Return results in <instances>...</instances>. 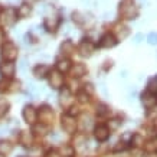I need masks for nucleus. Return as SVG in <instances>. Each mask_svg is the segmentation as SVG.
<instances>
[{
	"instance_id": "33",
	"label": "nucleus",
	"mask_w": 157,
	"mask_h": 157,
	"mask_svg": "<svg viewBox=\"0 0 157 157\" xmlns=\"http://www.w3.org/2000/svg\"><path fill=\"white\" fill-rule=\"evenodd\" d=\"M6 91H10V82L5 78V79L0 81V94H3Z\"/></svg>"
},
{
	"instance_id": "46",
	"label": "nucleus",
	"mask_w": 157,
	"mask_h": 157,
	"mask_svg": "<svg viewBox=\"0 0 157 157\" xmlns=\"http://www.w3.org/2000/svg\"><path fill=\"white\" fill-rule=\"evenodd\" d=\"M51 138H53V140H59V136H58V134H51Z\"/></svg>"
},
{
	"instance_id": "35",
	"label": "nucleus",
	"mask_w": 157,
	"mask_h": 157,
	"mask_svg": "<svg viewBox=\"0 0 157 157\" xmlns=\"http://www.w3.org/2000/svg\"><path fill=\"white\" fill-rule=\"evenodd\" d=\"M78 101H79L81 104H85V102H88V101H90V95H88V94H85V92L82 91V92H79V94H78Z\"/></svg>"
},
{
	"instance_id": "8",
	"label": "nucleus",
	"mask_w": 157,
	"mask_h": 157,
	"mask_svg": "<svg viewBox=\"0 0 157 157\" xmlns=\"http://www.w3.org/2000/svg\"><path fill=\"white\" fill-rule=\"evenodd\" d=\"M78 52L81 56H91L94 52V43L91 42L90 39H82V42L78 46Z\"/></svg>"
},
{
	"instance_id": "45",
	"label": "nucleus",
	"mask_w": 157,
	"mask_h": 157,
	"mask_svg": "<svg viewBox=\"0 0 157 157\" xmlns=\"http://www.w3.org/2000/svg\"><path fill=\"white\" fill-rule=\"evenodd\" d=\"M38 0H25V3H28V5H32V3H36Z\"/></svg>"
},
{
	"instance_id": "2",
	"label": "nucleus",
	"mask_w": 157,
	"mask_h": 157,
	"mask_svg": "<svg viewBox=\"0 0 157 157\" xmlns=\"http://www.w3.org/2000/svg\"><path fill=\"white\" fill-rule=\"evenodd\" d=\"M2 56L5 58L6 61L13 62L17 58V46L13 42H5L2 46Z\"/></svg>"
},
{
	"instance_id": "15",
	"label": "nucleus",
	"mask_w": 157,
	"mask_h": 157,
	"mask_svg": "<svg viewBox=\"0 0 157 157\" xmlns=\"http://www.w3.org/2000/svg\"><path fill=\"white\" fill-rule=\"evenodd\" d=\"M114 32H115V39L123 40V39H125L130 35V28L125 26V25H117L114 29Z\"/></svg>"
},
{
	"instance_id": "29",
	"label": "nucleus",
	"mask_w": 157,
	"mask_h": 157,
	"mask_svg": "<svg viewBox=\"0 0 157 157\" xmlns=\"http://www.w3.org/2000/svg\"><path fill=\"white\" fill-rule=\"evenodd\" d=\"M9 102L5 100V98H2L0 100V118L2 117H5L6 114H7V111H9Z\"/></svg>"
},
{
	"instance_id": "21",
	"label": "nucleus",
	"mask_w": 157,
	"mask_h": 157,
	"mask_svg": "<svg viewBox=\"0 0 157 157\" xmlns=\"http://www.w3.org/2000/svg\"><path fill=\"white\" fill-rule=\"evenodd\" d=\"M56 68H58V72L61 74H65L71 69V61L69 59H59L56 63Z\"/></svg>"
},
{
	"instance_id": "25",
	"label": "nucleus",
	"mask_w": 157,
	"mask_h": 157,
	"mask_svg": "<svg viewBox=\"0 0 157 157\" xmlns=\"http://www.w3.org/2000/svg\"><path fill=\"white\" fill-rule=\"evenodd\" d=\"M109 113H111V109H109L108 105H105V104L97 105V115H98V117H107Z\"/></svg>"
},
{
	"instance_id": "27",
	"label": "nucleus",
	"mask_w": 157,
	"mask_h": 157,
	"mask_svg": "<svg viewBox=\"0 0 157 157\" xmlns=\"http://www.w3.org/2000/svg\"><path fill=\"white\" fill-rule=\"evenodd\" d=\"M131 144H133L136 148H140V147H141V146L144 144L141 134H133V137H131Z\"/></svg>"
},
{
	"instance_id": "14",
	"label": "nucleus",
	"mask_w": 157,
	"mask_h": 157,
	"mask_svg": "<svg viewBox=\"0 0 157 157\" xmlns=\"http://www.w3.org/2000/svg\"><path fill=\"white\" fill-rule=\"evenodd\" d=\"M141 102H143V105L146 108L150 109L157 104V98L156 95H153L150 92H144V94H141Z\"/></svg>"
},
{
	"instance_id": "48",
	"label": "nucleus",
	"mask_w": 157,
	"mask_h": 157,
	"mask_svg": "<svg viewBox=\"0 0 157 157\" xmlns=\"http://www.w3.org/2000/svg\"><path fill=\"white\" fill-rule=\"evenodd\" d=\"M144 157H156V156H153V154H147V156H144Z\"/></svg>"
},
{
	"instance_id": "47",
	"label": "nucleus",
	"mask_w": 157,
	"mask_h": 157,
	"mask_svg": "<svg viewBox=\"0 0 157 157\" xmlns=\"http://www.w3.org/2000/svg\"><path fill=\"white\" fill-rule=\"evenodd\" d=\"M6 133V128L5 127H0V136H2V134H5Z\"/></svg>"
},
{
	"instance_id": "26",
	"label": "nucleus",
	"mask_w": 157,
	"mask_h": 157,
	"mask_svg": "<svg viewBox=\"0 0 157 157\" xmlns=\"http://www.w3.org/2000/svg\"><path fill=\"white\" fill-rule=\"evenodd\" d=\"M144 148H146L148 153H156L157 151V137L148 140L147 143L144 144Z\"/></svg>"
},
{
	"instance_id": "42",
	"label": "nucleus",
	"mask_w": 157,
	"mask_h": 157,
	"mask_svg": "<svg viewBox=\"0 0 157 157\" xmlns=\"http://www.w3.org/2000/svg\"><path fill=\"white\" fill-rule=\"evenodd\" d=\"M141 40H143V35L137 33V35H136V38H134V43H140Z\"/></svg>"
},
{
	"instance_id": "23",
	"label": "nucleus",
	"mask_w": 157,
	"mask_h": 157,
	"mask_svg": "<svg viewBox=\"0 0 157 157\" xmlns=\"http://www.w3.org/2000/svg\"><path fill=\"white\" fill-rule=\"evenodd\" d=\"M71 16H72V22L75 25H78V26H82V25L85 23V16H84L81 12H78V10H76V12H72Z\"/></svg>"
},
{
	"instance_id": "49",
	"label": "nucleus",
	"mask_w": 157,
	"mask_h": 157,
	"mask_svg": "<svg viewBox=\"0 0 157 157\" xmlns=\"http://www.w3.org/2000/svg\"><path fill=\"white\" fill-rule=\"evenodd\" d=\"M0 12H2V7H0Z\"/></svg>"
},
{
	"instance_id": "37",
	"label": "nucleus",
	"mask_w": 157,
	"mask_h": 157,
	"mask_svg": "<svg viewBox=\"0 0 157 157\" xmlns=\"http://www.w3.org/2000/svg\"><path fill=\"white\" fill-rule=\"evenodd\" d=\"M84 92L88 94V95H92V94H94V86L91 85V84H85V85H84Z\"/></svg>"
},
{
	"instance_id": "34",
	"label": "nucleus",
	"mask_w": 157,
	"mask_h": 157,
	"mask_svg": "<svg viewBox=\"0 0 157 157\" xmlns=\"http://www.w3.org/2000/svg\"><path fill=\"white\" fill-rule=\"evenodd\" d=\"M91 124H92V121H91V118L90 117H88V115H84V117H82V120H81V125H82V130H88L91 127Z\"/></svg>"
},
{
	"instance_id": "20",
	"label": "nucleus",
	"mask_w": 157,
	"mask_h": 157,
	"mask_svg": "<svg viewBox=\"0 0 157 157\" xmlns=\"http://www.w3.org/2000/svg\"><path fill=\"white\" fill-rule=\"evenodd\" d=\"M30 12H32V7H30V5H28V3H23V5H20L19 9L16 10V13H17V17H22V19H25V17H29Z\"/></svg>"
},
{
	"instance_id": "3",
	"label": "nucleus",
	"mask_w": 157,
	"mask_h": 157,
	"mask_svg": "<svg viewBox=\"0 0 157 157\" xmlns=\"http://www.w3.org/2000/svg\"><path fill=\"white\" fill-rule=\"evenodd\" d=\"M61 125H62V128H63V131L68 134H74L76 131V127H78L75 118L71 117V115H68V114L63 115L61 118Z\"/></svg>"
},
{
	"instance_id": "36",
	"label": "nucleus",
	"mask_w": 157,
	"mask_h": 157,
	"mask_svg": "<svg viewBox=\"0 0 157 157\" xmlns=\"http://www.w3.org/2000/svg\"><path fill=\"white\" fill-rule=\"evenodd\" d=\"M147 42L150 45H157V32H151L147 36Z\"/></svg>"
},
{
	"instance_id": "11",
	"label": "nucleus",
	"mask_w": 157,
	"mask_h": 157,
	"mask_svg": "<svg viewBox=\"0 0 157 157\" xmlns=\"http://www.w3.org/2000/svg\"><path fill=\"white\" fill-rule=\"evenodd\" d=\"M59 102L63 108H69L72 107V102H74V98L71 95V91L68 90V88H63L61 91V95H59Z\"/></svg>"
},
{
	"instance_id": "44",
	"label": "nucleus",
	"mask_w": 157,
	"mask_h": 157,
	"mask_svg": "<svg viewBox=\"0 0 157 157\" xmlns=\"http://www.w3.org/2000/svg\"><path fill=\"white\" fill-rule=\"evenodd\" d=\"M20 69H22V71H26V61H22L20 62Z\"/></svg>"
},
{
	"instance_id": "22",
	"label": "nucleus",
	"mask_w": 157,
	"mask_h": 157,
	"mask_svg": "<svg viewBox=\"0 0 157 157\" xmlns=\"http://www.w3.org/2000/svg\"><path fill=\"white\" fill-rule=\"evenodd\" d=\"M12 150H13V144L6 140H0V156H7Z\"/></svg>"
},
{
	"instance_id": "9",
	"label": "nucleus",
	"mask_w": 157,
	"mask_h": 157,
	"mask_svg": "<svg viewBox=\"0 0 157 157\" xmlns=\"http://www.w3.org/2000/svg\"><path fill=\"white\" fill-rule=\"evenodd\" d=\"M14 71H16V67L13 62L5 61L0 63V75L3 78H12L14 75Z\"/></svg>"
},
{
	"instance_id": "32",
	"label": "nucleus",
	"mask_w": 157,
	"mask_h": 157,
	"mask_svg": "<svg viewBox=\"0 0 157 157\" xmlns=\"http://www.w3.org/2000/svg\"><path fill=\"white\" fill-rule=\"evenodd\" d=\"M61 153L63 157H72L74 156V148H72L71 146H63V147L61 148Z\"/></svg>"
},
{
	"instance_id": "10",
	"label": "nucleus",
	"mask_w": 157,
	"mask_h": 157,
	"mask_svg": "<svg viewBox=\"0 0 157 157\" xmlns=\"http://www.w3.org/2000/svg\"><path fill=\"white\" fill-rule=\"evenodd\" d=\"M23 120L26 121L28 124H33L35 121H36V118H38V111L32 107V105H26L23 108Z\"/></svg>"
},
{
	"instance_id": "43",
	"label": "nucleus",
	"mask_w": 157,
	"mask_h": 157,
	"mask_svg": "<svg viewBox=\"0 0 157 157\" xmlns=\"http://www.w3.org/2000/svg\"><path fill=\"white\" fill-rule=\"evenodd\" d=\"M46 157H59V156H58V153H56V151H53V150H52V151H48Z\"/></svg>"
},
{
	"instance_id": "4",
	"label": "nucleus",
	"mask_w": 157,
	"mask_h": 157,
	"mask_svg": "<svg viewBox=\"0 0 157 157\" xmlns=\"http://www.w3.org/2000/svg\"><path fill=\"white\" fill-rule=\"evenodd\" d=\"M62 19L59 14H53V16H46L45 20H43V28L46 29L48 32H55L58 28H59V25H61Z\"/></svg>"
},
{
	"instance_id": "5",
	"label": "nucleus",
	"mask_w": 157,
	"mask_h": 157,
	"mask_svg": "<svg viewBox=\"0 0 157 157\" xmlns=\"http://www.w3.org/2000/svg\"><path fill=\"white\" fill-rule=\"evenodd\" d=\"M38 117L40 120V124H45V125H48V124L52 123L53 120V111L51 107L48 105H43L39 108V113H38Z\"/></svg>"
},
{
	"instance_id": "41",
	"label": "nucleus",
	"mask_w": 157,
	"mask_h": 157,
	"mask_svg": "<svg viewBox=\"0 0 157 157\" xmlns=\"http://www.w3.org/2000/svg\"><path fill=\"white\" fill-rule=\"evenodd\" d=\"M5 42H6V35L3 32V29H0V46H3Z\"/></svg>"
},
{
	"instance_id": "12",
	"label": "nucleus",
	"mask_w": 157,
	"mask_h": 157,
	"mask_svg": "<svg viewBox=\"0 0 157 157\" xmlns=\"http://www.w3.org/2000/svg\"><path fill=\"white\" fill-rule=\"evenodd\" d=\"M94 134H95V138L98 140V141H107L109 137V130L107 125H102V124H100V125H97L95 130H94Z\"/></svg>"
},
{
	"instance_id": "16",
	"label": "nucleus",
	"mask_w": 157,
	"mask_h": 157,
	"mask_svg": "<svg viewBox=\"0 0 157 157\" xmlns=\"http://www.w3.org/2000/svg\"><path fill=\"white\" fill-rule=\"evenodd\" d=\"M49 72H51L49 67L48 65H43V63L36 65V67L33 68V75H35V78H38V79H42L45 76H48Z\"/></svg>"
},
{
	"instance_id": "40",
	"label": "nucleus",
	"mask_w": 157,
	"mask_h": 157,
	"mask_svg": "<svg viewBox=\"0 0 157 157\" xmlns=\"http://www.w3.org/2000/svg\"><path fill=\"white\" fill-rule=\"evenodd\" d=\"M78 113H79V111H78V108H76V107H69V113H68V115L74 117V115H76Z\"/></svg>"
},
{
	"instance_id": "13",
	"label": "nucleus",
	"mask_w": 157,
	"mask_h": 157,
	"mask_svg": "<svg viewBox=\"0 0 157 157\" xmlns=\"http://www.w3.org/2000/svg\"><path fill=\"white\" fill-rule=\"evenodd\" d=\"M115 43H117V39H115V36L113 33H105L100 39V46L105 49H109V48H113V46H115Z\"/></svg>"
},
{
	"instance_id": "38",
	"label": "nucleus",
	"mask_w": 157,
	"mask_h": 157,
	"mask_svg": "<svg viewBox=\"0 0 157 157\" xmlns=\"http://www.w3.org/2000/svg\"><path fill=\"white\" fill-rule=\"evenodd\" d=\"M124 148H125V143L124 141H121V143H117V146H114V153H118V151H123Z\"/></svg>"
},
{
	"instance_id": "24",
	"label": "nucleus",
	"mask_w": 157,
	"mask_h": 157,
	"mask_svg": "<svg viewBox=\"0 0 157 157\" xmlns=\"http://www.w3.org/2000/svg\"><path fill=\"white\" fill-rule=\"evenodd\" d=\"M147 92L153 94V95H157V75L150 78L147 82Z\"/></svg>"
},
{
	"instance_id": "18",
	"label": "nucleus",
	"mask_w": 157,
	"mask_h": 157,
	"mask_svg": "<svg viewBox=\"0 0 157 157\" xmlns=\"http://www.w3.org/2000/svg\"><path fill=\"white\" fill-rule=\"evenodd\" d=\"M71 74L74 78H81V76H84L86 74V67L82 63V62H76L75 65L72 67Z\"/></svg>"
},
{
	"instance_id": "39",
	"label": "nucleus",
	"mask_w": 157,
	"mask_h": 157,
	"mask_svg": "<svg viewBox=\"0 0 157 157\" xmlns=\"http://www.w3.org/2000/svg\"><path fill=\"white\" fill-rule=\"evenodd\" d=\"M111 68H113V61H105L102 69H104V71H108V69H111Z\"/></svg>"
},
{
	"instance_id": "7",
	"label": "nucleus",
	"mask_w": 157,
	"mask_h": 157,
	"mask_svg": "<svg viewBox=\"0 0 157 157\" xmlns=\"http://www.w3.org/2000/svg\"><path fill=\"white\" fill-rule=\"evenodd\" d=\"M17 20V13L13 7H7V9L3 12V16H2V22L6 25V26H13Z\"/></svg>"
},
{
	"instance_id": "28",
	"label": "nucleus",
	"mask_w": 157,
	"mask_h": 157,
	"mask_svg": "<svg viewBox=\"0 0 157 157\" xmlns=\"http://www.w3.org/2000/svg\"><path fill=\"white\" fill-rule=\"evenodd\" d=\"M74 144H75V147L78 148H82L86 146V137L84 136V134H81V136H76L75 140H74Z\"/></svg>"
},
{
	"instance_id": "19",
	"label": "nucleus",
	"mask_w": 157,
	"mask_h": 157,
	"mask_svg": "<svg viewBox=\"0 0 157 157\" xmlns=\"http://www.w3.org/2000/svg\"><path fill=\"white\" fill-rule=\"evenodd\" d=\"M32 141H33V137H32V133L29 131H22L19 134V143L25 147H30L32 146Z\"/></svg>"
},
{
	"instance_id": "30",
	"label": "nucleus",
	"mask_w": 157,
	"mask_h": 157,
	"mask_svg": "<svg viewBox=\"0 0 157 157\" xmlns=\"http://www.w3.org/2000/svg\"><path fill=\"white\" fill-rule=\"evenodd\" d=\"M33 133H36L38 136H43V134L48 133V127L45 124H36L33 127Z\"/></svg>"
},
{
	"instance_id": "31",
	"label": "nucleus",
	"mask_w": 157,
	"mask_h": 157,
	"mask_svg": "<svg viewBox=\"0 0 157 157\" xmlns=\"http://www.w3.org/2000/svg\"><path fill=\"white\" fill-rule=\"evenodd\" d=\"M120 125H121V121H120L118 118H113L108 121V125H107V127H108V130L111 131V130H117Z\"/></svg>"
},
{
	"instance_id": "1",
	"label": "nucleus",
	"mask_w": 157,
	"mask_h": 157,
	"mask_svg": "<svg viewBox=\"0 0 157 157\" xmlns=\"http://www.w3.org/2000/svg\"><path fill=\"white\" fill-rule=\"evenodd\" d=\"M118 16L125 20H134L138 17V7L134 0H120Z\"/></svg>"
},
{
	"instance_id": "17",
	"label": "nucleus",
	"mask_w": 157,
	"mask_h": 157,
	"mask_svg": "<svg viewBox=\"0 0 157 157\" xmlns=\"http://www.w3.org/2000/svg\"><path fill=\"white\" fill-rule=\"evenodd\" d=\"M59 51H61L62 55H67V56L72 55V53H74V51H75L74 42H72V40H69V39L63 40V42L61 43V46H59Z\"/></svg>"
},
{
	"instance_id": "6",
	"label": "nucleus",
	"mask_w": 157,
	"mask_h": 157,
	"mask_svg": "<svg viewBox=\"0 0 157 157\" xmlns=\"http://www.w3.org/2000/svg\"><path fill=\"white\" fill-rule=\"evenodd\" d=\"M48 81L53 90H59L63 85V75L58 71H51L48 74Z\"/></svg>"
}]
</instances>
